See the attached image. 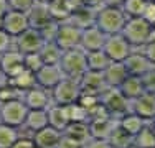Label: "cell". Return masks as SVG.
Listing matches in <instances>:
<instances>
[{"instance_id":"cell-1","label":"cell","mask_w":155,"mask_h":148,"mask_svg":"<svg viewBox=\"0 0 155 148\" xmlns=\"http://www.w3.org/2000/svg\"><path fill=\"white\" fill-rule=\"evenodd\" d=\"M125 20H127V17L119 7L102 5L101 8H97L94 25L106 35H116V33L122 31Z\"/></svg>"},{"instance_id":"cell-2","label":"cell","mask_w":155,"mask_h":148,"mask_svg":"<svg viewBox=\"0 0 155 148\" xmlns=\"http://www.w3.org/2000/svg\"><path fill=\"white\" fill-rule=\"evenodd\" d=\"M58 66H60V69L63 71V74H64V77H71V79L78 81L87 71L86 51H83L79 46L71 48V50H64L61 53Z\"/></svg>"},{"instance_id":"cell-3","label":"cell","mask_w":155,"mask_h":148,"mask_svg":"<svg viewBox=\"0 0 155 148\" xmlns=\"http://www.w3.org/2000/svg\"><path fill=\"white\" fill-rule=\"evenodd\" d=\"M153 30L155 28L150 23H147L142 17L127 18V20H125V23H124L122 31H120V35L127 40L129 44H130L132 48H135V46L142 48L143 44L152 38Z\"/></svg>"},{"instance_id":"cell-4","label":"cell","mask_w":155,"mask_h":148,"mask_svg":"<svg viewBox=\"0 0 155 148\" xmlns=\"http://www.w3.org/2000/svg\"><path fill=\"white\" fill-rule=\"evenodd\" d=\"M79 38H81V28L73 23L71 20H64L56 23L51 41L61 51H64V50H71V48L79 46Z\"/></svg>"},{"instance_id":"cell-5","label":"cell","mask_w":155,"mask_h":148,"mask_svg":"<svg viewBox=\"0 0 155 148\" xmlns=\"http://www.w3.org/2000/svg\"><path fill=\"white\" fill-rule=\"evenodd\" d=\"M99 102L106 109V112L116 120L119 117H122L124 114L130 112L129 110V101L120 94V91L117 87H106L99 94Z\"/></svg>"},{"instance_id":"cell-6","label":"cell","mask_w":155,"mask_h":148,"mask_svg":"<svg viewBox=\"0 0 155 148\" xmlns=\"http://www.w3.org/2000/svg\"><path fill=\"white\" fill-rule=\"evenodd\" d=\"M51 99L53 104H60V105H71L78 102L81 95V87L79 81L71 79V77H63L60 82L51 89Z\"/></svg>"},{"instance_id":"cell-7","label":"cell","mask_w":155,"mask_h":148,"mask_svg":"<svg viewBox=\"0 0 155 148\" xmlns=\"http://www.w3.org/2000/svg\"><path fill=\"white\" fill-rule=\"evenodd\" d=\"M27 112H28V107L25 105L23 99L0 102V124L20 128L25 122Z\"/></svg>"},{"instance_id":"cell-8","label":"cell","mask_w":155,"mask_h":148,"mask_svg":"<svg viewBox=\"0 0 155 148\" xmlns=\"http://www.w3.org/2000/svg\"><path fill=\"white\" fill-rule=\"evenodd\" d=\"M45 36L40 30L36 28H27L23 33H20L18 36L13 38V48L17 51H20L21 54L28 53H38L40 48L45 44Z\"/></svg>"},{"instance_id":"cell-9","label":"cell","mask_w":155,"mask_h":148,"mask_svg":"<svg viewBox=\"0 0 155 148\" xmlns=\"http://www.w3.org/2000/svg\"><path fill=\"white\" fill-rule=\"evenodd\" d=\"M132 50L134 48L129 44V41L120 33L107 35L106 36V41H104V46H102V51L107 54V58L110 61H124L130 54Z\"/></svg>"},{"instance_id":"cell-10","label":"cell","mask_w":155,"mask_h":148,"mask_svg":"<svg viewBox=\"0 0 155 148\" xmlns=\"http://www.w3.org/2000/svg\"><path fill=\"white\" fill-rule=\"evenodd\" d=\"M0 28L5 30L8 35H12L15 38L20 33H23L27 28H30V21H28V17L25 12H18V10L10 8L0 20Z\"/></svg>"},{"instance_id":"cell-11","label":"cell","mask_w":155,"mask_h":148,"mask_svg":"<svg viewBox=\"0 0 155 148\" xmlns=\"http://www.w3.org/2000/svg\"><path fill=\"white\" fill-rule=\"evenodd\" d=\"M129 110L142 117L145 122H150L152 118H155V94L143 92L139 97L129 101Z\"/></svg>"},{"instance_id":"cell-12","label":"cell","mask_w":155,"mask_h":148,"mask_svg":"<svg viewBox=\"0 0 155 148\" xmlns=\"http://www.w3.org/2000/svg\"><path fill=\"white\" fill-rule=\"evenodd\" d=\"M21 99H23L25 105L28 109H35V110H46L53 104L51 92L48 89L40 87V86H33L31 89L25 91Z\"/></svg>"},{"instance_id":"cell-13","label":"cell","mask_w":155,"mask_h":148,"mask_svg":"<svg viewBox=\"0 0 155 148\" xmlns=\"http://www.w3.org/2000/svg\"><path fill=\"white\" fill-rule=\"evenodd\" d=\"M63 77H64V74H63L58 64H43L35 72V82H36V86L51 91Z\"/></svg>"},{"instance_id":"cell-14","label":"cell","mask_w":155,"mask_h":148,"mask_svg":"<svg viewBox=\"0 0 155 148\" xmlns=\"http://www.w3.org/2000/svg\"><path fill=\"white\" fill-rule=\"evenodd\" d=\"M106 36L107 35L102 33L96 25L87 27V28H83L81 30V38H79V48L83 51H86V53L102 50L104 41H106Z\"/></svg>"},{"instance_id":"cell-15","label":"cell","mask_w":155,"mask_h":148,"mask_svg":"<svg viewBox=\"0 0 155 148\" xmlns=\"http://www.w3.org/2000/svg\"><path fill=\"white\" fill-rule=\"evenodd\" d=\"M23 68H25L23 66V54H21L20 51H17L15 48H12V50H8L7 53L0 54V69H2L5 79L13 77Z\"/></svg>"},{"instance_id":"cell-16","label":"cell","mask_w":155,"mask_h":148,"mask_svg":"<svg viewBox=\"0 0 155 148\" xmlns=\"http://www.w3.org/2000/svg\"><path fill=\"white\" fill-rule=\"evenodd\" d=\"M27 17H28V21H30V27L40 30V31L48 28V27H51L53 23H56L53 20V17H51L50 10H48V5L46 3H40V2H36L28 10Z\"/></svg>"},{"instance_id":"cell-17","label":"cell","mask_w":155,"mask_h":148,"mask_svg":"<svg viewBox=\"0 0 155 148\" xmlns=\"http://www.w3.org/2000/svg\"><path fill=\"white\" fill-rule=\"evenodd\" d=\"M78 81H79L81 92H86V94L99 95L106 87H107L102 72H97V71H86Z\"/></svg>"},{"instance_id":"cell-18","label":"cell","mask_w":155,"mask_h":148,"mask_svg":"<svg viewBox=\"0 0 155 148\" xmlns=\"http://www.w3.org/2000/svg\"><path fill=\"white\" fill-rule=\"evenodd\" d=\"M48 114V125L56 128L58 132H64V128L69 125V112L66 105H60V104H51L46 109Z\"/></svg>"},{"instance_id":"cell-19","label":"cell","mask_w":155,"mask_h":148,"mask_svg":"<svg viewBox=\"0 0 155 148\" xmlns=\"http://www.w3.org/2000/svg\"><path fill=\"white\" fill-rule=\"evenodd\" d=\"M61 135L63 133L58 132L56 128L46 125V127L41 128V130L31 133V140H33V143H35L36 148H56Z\"/></svg>"},{"instance_id":"cell-20","label":"cell","mask_w":155,"mask_h":148,"mask_svg":"<svg viewBox=\"0 0 155 148\" xmlns=\"http://www.w3.org/2000/svg\"><path fill=\"white\" fill-rule=\"evenodd\" d=\"M102 76L107 87H119L120 82L129 76V72L122 61H110L109 66L102 71Z\"/></svg>"},{"instance_id":"cell-21","label":"cell","mask_w":155,"mask_h":148,"mask_svg":"<svg viewBox=\"0 0 155 148\" xmlns=\"http://www.w3.org/2000/svg\"><path fill=\"white\" fill-rule=\"evenodd\" d=\"M122 63H124L125 69H127V72L132 74V76H142L143 72H147L152 68L150 61L143 56V53H135L134 50L130 51V54Z\"/></svg>"},{"instance_id":"cell-22","label":"cell","mask_w":155,"mask_h":148,"mask_svg":"<svg viewBox=\"0 0 155 148\" xmlns=\"http://www.w3.org/2000/svg\"><path fill=\"white\" fill-rule=\"evenodd\" d=\"M96 13H97V8L83 3V5L78 7L74 12L71 13V18H69V20L83 30V28H87V27H93L96 23Z\"/></svg>"},{"instance_id":"cell-23","label":"cell","mask_w":155,"mask_h":148,"mask_svg":"<svg viewBox=\"0 0 155 148\" xmlns=\"http://www.w3.org/2000/svg\"><path fill=\"white\" fill-rule=\"evenodd\" d=\"M48 125V114L46 110H35V109H28L27 117H25V122L20 128H25V130L35 133L38 130H41L43 127Z\"/></svg>"},{"instance_id":"cell-24","label":"cell","mask_w":155,"mask_h":148,"mask_svg":"<svg viewBox=\"0 0 155 148\" xmlns=\"http://www.w3.org/2000/svg\"><path fill=\"white\" fill-rule=\"evenodd\" d=\"M120 91V94L124 95L127 101H132V99L139 97L140 94H143V86H142V81H140V76H132L129 74L127 77L120 82V86L117 87Z\"/></svg>"},{"instance_id":"cell-25","label":"cell","mask_w":155,"mask_h":148,"mask_svg":"<svg viewBox=\"0 0 155 148\" xmlns=\"http://www.w3.org/2000/svg\"><path fill=\"white\" fill-rule=\"evenodd\" d=\"M63 135L69 137L71 140H74V142L84 145V143L91 138L89 124H87V122H69V125L64 128Z\"/></svg>"},{"instance_id":"cell-26","label":"cell","mask_w":155,"mask_h":148,"mask_svg":"<svg viewBox=\"0 0 155 148\" xmlns=\"http://www.w3.org/2000/svg\"><path fill=\"white\" fill-rule=\"evenodd\" d=\"M106 140L109 142V145L112 148H132V143H134V137L130 133H127L124 128H120L117 125V122Z\"/></svg>"},{"instance_id":"cell-27","label":"cell","mask_w":155,"mask_h":148,"mask_svg":"<svg viewBox=\"0 0 155 148\" xmlns=\"http://www.w3.org/2000/svg\"><path fill=\"white\" fill-rule=\"evenodd\" d=\"M117 125H119L120 128H124L127 133H130L132 137L137 133L140 128L143 127V125L147 124L145 120H143L142 117H139V115H135L134 112H127V114H124L122 117H119L117 118Z\"/></svg>"},{"instance_id":"cell-28","label":"cell","mask_w":155,"mask_h":148,"mask_svg":"<svg viewBox=\"0 0 155 148\" xmlns=\"http://www.w3.org/2000/svg\"><path fill=\"white\" fill-rule=\"evenodd\" d=\"M132 148H155V130L150 125H143L134 135Z\"/></svg>"},{"instance_id":"cell-29","label":"cell","mask_w":155,"mask_h":148,"mask_svg":"<svg viewBox=\"0 0 155 148\" xmlns=\"http://www.w3.org/2000/svg\"><path fill=\"white\" fill-rule=\"evenodd\" d=\"M110 59L107 58V54L102 50L97 51H89L86 53V64H87V71H97L102 72L106 68L109 66Z\"/></svg>"},{"instance_id":"cell-30","label":"cell","mask_w":155,"mask_h":148,"mask_svg":"<svg viewBox=\"0 0 155 148\" xmlns=\"http://www.w3.org/2000/svg\"><path fill=\"white\" fill-rule=\"evenodd\" d=\"M48 5V10H50L53 20L56 21H64L71 18V8H69L68 0H51Z\"/></svg>"},{"instance_id":"cell-31","label":"cell","mask_w":155,"mask_h":148,"mask_svg":"<svg viewBox=\"0 0 155 148\" xmlns=\"http://www.w3.org/2000/svg\"><path fill=\"white\" fill-rule=\"evenodd\" d=\"M10 84H13L17 89H20L21 92L28 91V89H31L33 86H36L35 82V72L28 71V69H21L18 74H15L13 77H10V79H7Z\"/></svg>"},{"instance_id":"cell-32","label":"cell","mask_w":155,"mask_h":148,"mask_svg":"<svg viewBox=\"0 0 155 148\" xmlns=\"http://www.w3.org/2000/svg\"><path fill=\"white\" fill-rule=\"evenodd\" d=\"M61 53L63 51L53 41H45V44H43L38 51L43 64H58V63H60V58H61Z\"/></svg>"},{"instance_id":"cell-33","label":"cell","mask_w":155,"mask_h":148,"mask_svg":"<svg viewBox=\"0 0 155 148\" xmlns=\"http://www.w3.org/2000/svg\"><path fill=\"white\" fill-rule=\"evenodd\" d=\"M145 5H147V0H124L119 8L122 10L127 18H137V17H142Z\"/></svg>"},{"instance_id":"cell-34","label":"cell","mask_w":155,"mask_h":148,"mask_svg":"<svg viewBox=\"0 0 155 148\" xmlns=\"http://www.w3.org/2000/svg\"><path fill=\"white\" fill-rule=\"evenodd\" d=\"M18 137H20V132L17 127L0 124V148H10L17 142Z\"/></svg>"},{"instance_id":"cell-35","label":"cell","mask_w":155,"mask_h":148,"mask_svg":"<svg viewBox=\"0 0 155 148\" xmlns=\"http://www.w3.org/2000/svg\"><path fill=\"white\" fill-rule=\"evenodd\" d=\"M23 92L20 89H17L13 84H10L8 81L0 82V102H7V101H15V99H21Z\"/></svg>"},{"instance_id":"cell-36","label":"cell","mask_w":155,"mask_h":148,"mask_svg":"<svg viewBox=\"0 0 155 148\" xmlns=\"http://www.w3.org/2000/svg\"><path fill=\"white\" fill-rule=\"evenodd\" d=\"M23 66L28 71L36 72L43 66V61H41L38 53H28V54H23Z\"/></svg>"},{"instance_id":"cell-37","label":"cell","mask_w":155,"mask_h":148,"mask_svg":"<svg viewBox=\"0 0 155 148\" xmlns=\"http://www.w3.org/2000/svg\"><path fill=\"white\" fill-rule=\"evenodd\" d=\"M140 81H142L143 91L149 94H155V66H152L147 72H143L140 76Z\"/></svg>"},{"instance_id":"cell-38","label":"cell","mask_w":155,"mask_h":148,"mask_svg":"<svg viewBox=\"0 0 155 148\" xmlns=\"http://www.w3.org/2000/svg\"><path fill=\"white\" fill-rule=\"evenodd\" d=\"M142 53H143V56L150 61V64L155 66V30H153L152 38L142 46Z\"/></svg>"},{"instance_id":"cell-39","label":"cell","mask_w":155,"mask_h":148,"mask_svg":"<svg viewBox=\"0 0 155 148\" xmlns=\"http://www.w3.org/2000/svg\"><path fill=\"white\" fill-rule=\"evenodd\" d=\"M7 2H8V7L12 10H18V12L27 13L28 10L36 3V0H7Z\"/></svg>"},{"instance_id":"cell-40","label":"cell","mask_w":155,"mask_h":148,"mask_svg":"<svg viewBox=\"0 0 155 148\" xmlns=\"http://www.w3.org/2000/svg\"><path fill=\"white\" fill-rule=\"evenodd\" d=\"M12 48H13V36L8 35L5 30L0 28V54L7 53Z\"/></svg>"},{"instance_id":"cell-41","label":"cell","mask_w":155,"mask_h":148,"mask_svg":"<svg viewBox=\"0 0 155 148\" xmlns=\"http://www.w3.org/2000/svg\"><path fill=\"white\" fill-rule=\"evenodd\" d=\"M142 18L155 28V0H147V5L142 13Z\"/></svg>"},{"instance_id":"cell-42","label":"cell","mask_w":155,"mask_h":148,"mask_svg":"<svg viewBox=\"0 0 155 148\" xmlns=\"http://www.w3.org/2000/svg\"><path fill=\"white\" fill-rule=\"evenodd\" d=\"M83 148H112L109 145V142L106 138H93L91 137L86 143H84Z\"/></svg>"},{"instance_id":"cell-43","label":"cell","mask_w":155,"mask_h":148,"mask_svg":"<svg viewBox=\"0 0 155 148\" xmlns=\"http://www.w3.org/2000/svg\"><path fill=\"white\" fill-rule=\"evenodd\" d=\"M83 146L84 145L74 142V140H71L69 137H66V135H61L60 142H58V145H56V148H83Z\"/></svg>"},{"instance_id":"cell-44","label":"cell","mask_w":155,"mask_h":148,"mask_svg":"<svg viewBox=\"0 0 155 148\" xmlns=\"http://www.w3.org/2000/svg\"><path fill=\"white\" fill-rule=\"evenodd\" d=\"M10 148H36V146H35V143H33L31 137H18L17 142Z\"/></svg>"},{"instance_id":"cell-45","label":"cell","mask_w":155,"mask_h":148,"mask_svg":"<svg viewBox=\"0 0 155 148\" xmlns=\"http://www.w3.org/2000/svg\"><path fill=\"white\" fill-rule=\"evenodd\" d=\"M8 10H10L8 2H7V0H0V20H2V17L8 12Z\"/></svg>"},{"instance_id":"cell-46","label":"cell","mask_w":155,"mask_h":148,"mask_svg":"<svg viewBox=\"0 0 155 148\" xmlns=\"http://www.w3.org/2000/svg\"><path fill=\"white\" fill-rule=\"evenodd\" d=\"M122 2L124 0H102V3H104V5H109V7H120Z\"/></svg>"},{"instance_id":"cell-47","label":"cell","mask_w":155,"mask_h":148,"mask_svg":"<svg viewBox=\"0 0 155 148\" xmlns=\"http://www.w3.org/2000/svg\"><path fill=\"white\" fill-rule=\"evenodd\" d=\"M5 81V77H3V72H2V69H0V82H3Z\"/></svg>"},{"instance_id":"cell-48","label":"cell","mask_w":155,"mask_h":148,"mask_svg":"<svg viewBox=\"0 0 155 148\" xmlns=\"http://www.w3.org/2000/svg\"><path fill=\"white\" fill-rule=\"evenodd\" d=\"M36 2H40V3H50L51 0H36Z\"/></svg>"},{"instance_id":"cell-49","label":"cell","mask_w":155,"mask_h":148,"mask_svg":"<svg viewBox=\"0 0 155 148\" xmlns=\"http://www.w3.org/2000/svg\"><path fill=\"white\" fill-rule=\"evenodd\" d=\"M150 122H152V127H153V130H155V118H152Z\"/></svg>"}]
</instances>
